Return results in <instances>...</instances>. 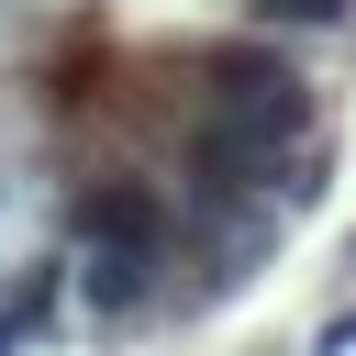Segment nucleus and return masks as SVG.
I'll use <instances>...</instances> for the list:
<instances>
[{
  "label": "nucleus",
  "instance_id": "obj_1",
  "mask_svg": "<svg viewBox=\"0 0 356 356\" xmlns=\"http://www.w3.org/2000/svg\"><path fill=\"white\" fill-rule=\"evenodd\" d=\"M167 267H178V222H122V234H89L78 245V289H89V312H145L156 289H167Z\"/></svg>",
  "mask_w": 356,
  "mask_h": 356
},
{
  "label": "nucleus",
  "instance_id": "obj_2",
  "mask_svg": "<svg viewBox=\"0 0 356 356\" xmlns=\"http://www.w3.org/2000/svg\"><path fill=\"white\" fill-rule=\"evenodd\" d=\"M289 89H312L278 44H211L200 56V111H256V100H289Z\"/></svg>",
  "mask_w": 356,
  "mask_h": 356
},
{
  "label": "nucleus",
  "instance_id": "obj_3",
  "mask_svg": "<svg viewBox=\"0 0 356 356\" xmlns=\"http://www.w3.org/2000/svg\"><path fill=\"white\" fill-rule=\"evenodd\" d=\"M256 22H267V33H345L356 0H256Z\"/></svg>",
  "mask_w": 356,
  "mask_h": 356
},
{
  "label": "nucleus",
  "instance_id": "obj_4",
  "mask_svg": "<svg viewBox=\"0 0 356 356\" xmlns=\"http://www.w3.org/2000/svg\"><path fill=\"white\" fill-rule=\"evenodd\" d=\"M345 345H356V312H334V323L312 334V356H345Z\"/></svg>",
  "mask_w": 356,
  "mask_h": 356
}]
</instances>
